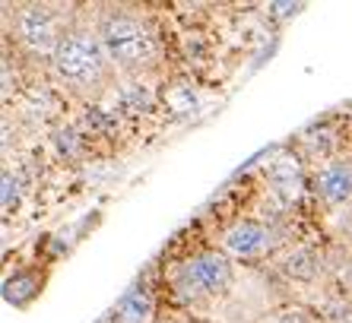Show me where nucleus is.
Instances as JSON below:
<instances>
[{"label":"nucleus","mask_w":352,"mask_h":323,"mask_svg":"<svg viewBox=\"0 0 352 323\" xmlns=\"http://www.w3.org/2000/svg\"><path fill=\"white\" fill-rule=\"evenodd\" d=\"M153 311H156L153 291L137 285V289H131L121 298V304H118V311H115V320L118 323H149L153 320Z\"/></svg>","instance_id":"0eeeda50"},{"label":"nucleus","mask_w":352,"mask_h":323,"mask_svg":"<svg viewBox=\"0 0 352 323\" xmlns=\"http://www.w3.org/2000/svg\"><path fill=\"white\" fill-rule=\"evenodd\" d=\"M283 269H286V276H292V279H314V276L320 273V257L314 251H308V247H298L295 254L286 257Z\"/></svg>","instance_id":"6e6552de"},{"label":"nucleus","mask_w":352,"mask_h":323,"mask_svg":"<svg viewBox=\"0 0 352 323\" xmlns=\"http://www.w3.org/2000/svg\"><path fill=\"white\" fill-rule=\"evenodd\" d=\"M314 190L330 206L352 200V159H333L320 165V171L314 175Z\"/></svg>","instance_id":"423d86ee"},{"label":"nucleus","mask_w":352,"mask_h":323,"mask_svg":"<svg viewBox=\"0 0 352 323\" xmlns=\"http://www.w3.org/2000/svg\"><path fill=\"white\" fill-rule=\"evenodd\" d=\"M98 38L108 51V60L118 70H143L156 60L159 41L146 19L133 16V13H108L98 23Z\"/></svg>","instance_id":"f257e3e1"},{"label":"nucleus","mask_w":352,"mask_h":323,"mask_svg":"<svg viewBox=\"0 0 352 323\" xmlns=\"http://www.w3.org/2000/svg\"><path fill=\"white\" fill-rule=\"evenodd\" d=\"M172 282L184 301L210 298V295H219L232 282V263L219 251H200L175 269Z\"/></svg>","instance_id":"7ed1b4c3"},{"label":"nucleus","mask_w":352,"mask_h":323,"mask_svg":"<svg viewBox=\"0 0 352 323\" xmlns=\"http://www.w3.org/2000/svg\"><path fill=\"white\" fill-rule=\"evenodd\" d=\"M51 67L64 82L89 89L108 76V51L98 38V32H86V29H70L60 38L58 51L51 54Z\"/></svg>","instance_id":"f03ea898"},{"label":"nucleus","mask_w":352,"mask_h":323,"mask_svg":"<svg viewBox=\"0 0 352 323\" xmlns=\"http://www.w3.org/2000/svg\"><path fill=\"white\" fill-rule=\"evenodd\" d=\"M270 178L276 181V184L283 187V190H286L289 184H295V181H298V162H295V159H283V162H276V165L270 168Z\"/></svg>","instance_id":"1a4fd4ad"},{"label":"nucleus","mask_w":352,"mask_h":323,"mask_svg":"<svg viewBox=\"0 0 352 323\" xmlns=\"http://www.w3.org/2000/svg\"><path fill=\"white\" fill-rule=\"evenodd\" d=\"M273 244V232L263 222H254V219H245L232 225L229 232L222 234V247L232 254V257H241V260H251V257H261V254L270 251Z\"/></svg>","instance_id":"39448f33"},{"label":"nucleus","mask_w":352,"mask_h":323,"mask_svg":"<svg viewBox=\"0 0 352 323\" xmlns=\"http://www.w3.org/2000/svg\"><path fill=\"white\" fill-rule=\"evenodd\" d=\"M283 323H311L308 317H302V314H286L283 317Z\"/></svg>","instance_id":"9b49d317"},{"label":"nucleus","mask_w":352,"mask_h":323,"mask_svg":"<svg viewBox=\"0 0 352 323\" xmlns=\"http://www.w3.org/2000/svg\"><path fill=\"white\" fill-rule=\"evenodd\" d=\"M149 105H153L149 89H127V92H124V108H127V114L149 111Z\"/></svg>","instance_id":"9d476101"},{"label":"nucleus","mask_w":352,"mask_h":323,"mask_svg":"<svg viewBox=\"0 0 352 323\" xmlns=\"http://www.w3.org/2000/svg\"><path fill=\"white\" fill-rule=\"evenodd\" d=\"M16 38L19 45L32 51V54H54L64 38V25H60V16L45 3H29L16 13Z\"/></svg>","instance_id":"20e7f679"}]
</instances>
